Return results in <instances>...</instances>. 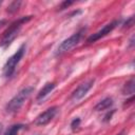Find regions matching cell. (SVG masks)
<instances>
[{"label":"cell","mask_w":135,"mask_h":135,"mask_svg":"<svg viewBox=\"0 0 135 135\" xmlns=\"http://www.w3.org/2000/svg\"><path fill=\"white\" fill-rule=\"evenodd\" d=\"M32 18H33V16H23L17 20H15L14 22H12L9 24V26L2 34V37L0 39V47H2V49L7 47L14 41V39L18 36L22 25L24 23L28 22Z\"/></svg>","instance_id":"obj_1"},{"label":"cell","mask_w":135,"mask_h":135,"mask_svg":"<svg viewBox=\"0 0 135 135\" xmlns=\"http://www.w3.org/2000/svg\"><path fill=\"white\" fill-rule=\"evenodd\" d=\"M34 92L33 86H25L22 90H20L5 105V111L8 114L16 113L24 103V101L30 97V95Z\"/></svg>","instance_id":"obj_2"},{"label":"cell","mask_w":135,"mask_h":135,"mask_svg":"<svg viewBox=\"0 0 135 135\" xmlns=\"http://www.w3.org/2000/svg\"><path fill=\"white\" fill-rule=\"evenodd\" d=\"M85 31H86L85 27H81L79 31H77L76 33H74L72 36H70L69 38L64 39V40L58 45V47L56 49V51H55V56H61V55H63L64 53L71 51L74 46H76V45L80 42V40H81V38L83 37Z\"/></svg>","instance_id":"obj_3"},{"label":"cell","mask_w":135,"mask_h":135,"mask_svg":"<svg viewBox=\"0 0 135 135\" xmlns=\"http://www.w3.org/2000/svg\"><path fill=\"white\" fill-rule=\"evenodd\" d=\"M26 50V44L23 43L20 45V47L17 50V52H15L4 63L3 65V75L4 77H12L16 71V68L18 65V63L20 62V60L22 59V57L24 56Z\"/></svg>","instance_id":"obj_4"},{"label":"cell","mask_w":135,"mask_h":135,"mask_svg":"<svg viewBox=\"0 0 135 135\" xmlns=\"http://www.w3.org/2000/svg\"><path fill=\"white\" fill-rule=\"evenodd\" d=\"M119 23H120V20H113V21H111L110 23L105 24L102 28H100V30L97 31L96 33H94V34H92L91 36H89L88 39H86V42H88V43H94V42H96L97 40L103 38L104 36H107L108 34H110Z\"/></svg>","instance_id":"obj_5"},{"label":"cell","mask_w":135,"mask_h":135,"mask_svg":"<svg viewBox=\"0 0 135 135\" xmlns=\"http://www.w3.org/2000/svg\"><path fill=\"white\" fill-rule=\"evenodd\" d=\"M94 82H95V79H89V80L82 82L81 84H79V85L73 91V93L71 94V100H73V101H78V100H80L81 98H83V97L86 95V93L91 90V88L93 86Z\"/></svg>","instance_id":"obj_6"},{"label":"cell","mask_w":135,"mask_h":135,"mask_svg":"<svg viewBox=\"0 0 135 135\" xmlns=\"http://www.w3.org/2000/svg\"><path fill=\"white\" fill-rule=\"evenodd\" d=\"M57 112H58V107H56V105L46 109L44 112H42L41 114H39L37 116V118L35 119V124L36 126H42V127L47 124L55 117Z\"/></svg>","instance_id":"obj_7"},{"label":"cell","mask_w":135,"mask_h":135,"mask_svg":"<svg viewBox=\"0 0 135 135\" xmlns=\"http://www.w3.org/2000/svg\"><path fill=\"white\" fill-rule=\"evenodd\" d=\"M56 88V84L54 83V82H46L44 85H43V88L39 91V93L37 94V97H36V99L38 100V101H41V100H43L54 89Z\"/></svg>","instance_id":"obj_8"},{"label":"cell","mask_w":135,"mask_h":135,"mask_svg":"<svg viewBox=\"0 0 135 135\" xmlns=\"http://www.w3.org/2000/svg\"><path fill=\"white\" fill-rule=\"evenodd\" d=\"M112 105H113V99H112L111 97H105V98H103L102 100H100V101L94 107V110L97 111V112H100V111H104V110L110 109Z\"/></svg>","instance_id":"obj_9"},{"label":"cell","mask_w":135,"mask_h":135,"mask_svg":"<svg viewBox=\"0 0 135 135\" xmlns=\"http://www.w3.org/2000/svg\"><path fill=\"white\" fill-rule=\"evenodd\" d=\"M134 78L132 77L129 81H127L122 88V94L124 95H133L134 94V88H135V84H134Z\"/></svg>","instance_id":"obj_10"},{"label":"cell","mask_w":135,"mask_h":135,"mask_svg":"<svg viewBox=\"0 0 135 135\" xmlns=\"http://www.w3.org/2000/svg\"><path fill=\"white\" fill-rule=\"evenodd\" d=\"M24 127H25V126H24L23 123H15V124L11 126V127L4 132L3 135H17L18 132H19L20 130H22Z\"/></svg>","instance_id":"obj_11"},{"label":"cell","mask_w":135,"mask_h":135,"mask_svg":"<svg viewBox=\"0 0 135 135\" xmlns=\"http://www.w3.org/2000/svg\"><path fill=\"white\" fill-rule=\"evenodd\" d=\"M21 4H22V1H20V0H18V1H13V2H11L9 5L7 6L6 12L9 13V14H14V13H16V12L20 8Z\"/></svg>","instance_id":"obj_12"},{"label":"cell","mask_w":135,"mask_h":135,"mask_svg":"<svg viewBox=\"0 0 135 135\" xmlns=\"http://www.w3.org/2000/svg\"><path fill=\"white\" fill-rule=\"evenodd\" d=\"M80 122H81L80 118H79V117H75V118L71 121V129H72V131H76V130L79 128Z\"/></svg>","instance_id":"obj_13"},{"label":"cell","mask_w":135,"mask_h":135,"mask_svg":"<svg viewBox=\"0 0 135 135\" xmlns=\"http://www.w3.org/2000/svg\"><path fill=\"white\" fill-rule=\"evenodd\" d=\"M74 3V1H63V2H61V4L58 6V11H63V9H65V8H68L69 6H71L72 4Z\"/></svg>","instance_id":"obj_14"},{"label":"cell","mask_w":135,"mask_h":135,"mask_svg":"<svg viewBox=\"0 0 135 135\" xmlns=\"http://www.w3.org/2000/svg\"><path fill=\"white\" fill-rule=\"evenodd\" d=\"M133 25H134V17L131 16V17L122 24V27H123V28H129V27H131V26H133Z\"/></svg>","instance_id":"obj_15"},{"label":"cell","mask_w":135,"mask_h":135,"mask_svg":"<svg viewBox=\"0 0 135 135\" xmlns=\"http://www.w3.org/2000/svg\"><path fill=\"white\" fill-rule=\"evenodd\" d=\"M115 111L114 110H112V112L111 113H108L105 116H104V119H103V121H109L110 119H111V117H112V115H113V113H114Z\"/></svg>","instance_id":"obj_16"},{"label":"cell","mask_w":135,"mask_h":135,"mask_svg":"<svg viewBox=\"0 0 135 135\" xmlns=\"http://www.w3.org/2000/svg\"><path fill=\"white\" fill-rule=\"evenodd\" d=\"M133 45H134V36H132L130 40V46H133Z\"/></svg>","instance_id":"obj_17"},{"label":"cell","mask_w":135,"mask_h":135,"mask_svg":"<svg viewBox=\"0 0 135 135\" xmlns=\"http://www.w3.org/2000/svg\"><path fill=\"white\" fill-rule=\"evenodd\" d=\"M5 23H6V20H5V19H2V20H0V27H1V26H3Z\"/></svg>","instance_id":"obj_18"},{"label":"cell","mask_w":135,"mask_h":135,"mask_svg":"<svg viewBox=\"0 0 135 135\" xmlns=\"http://www.w3.org/2000/svg\"><path fill=\"white\" fill-rule=\"evenodd\" d=\"M123 134V132H121V133H119V134H117V135H122Z\"/></svg>","instance_id":"obj_19"},{"label":"cell","mask_w":135,"mask_h":135,"mask_svg":"<svg viewBox=\"0 0 135 135\" xmlns=\"http://www.w3.org/2000/svg\"><path fill=\"white\" fill-rule=\"evenodd\" d=\"M1 4H2V1H0V6H1Z\"/></svg>","instance_id":"obj_20"}]
</instances>
